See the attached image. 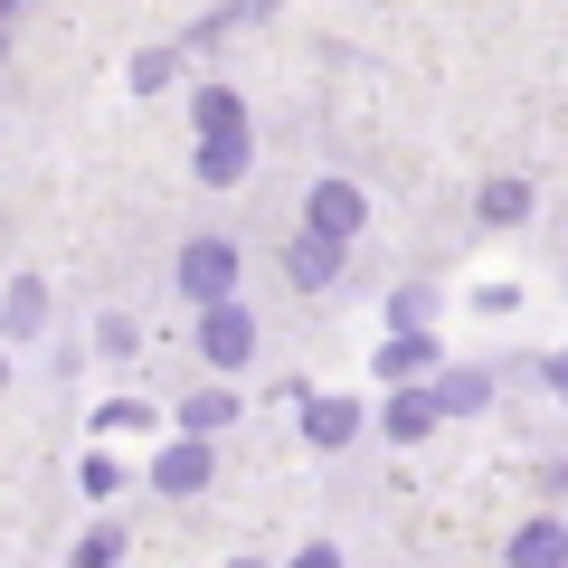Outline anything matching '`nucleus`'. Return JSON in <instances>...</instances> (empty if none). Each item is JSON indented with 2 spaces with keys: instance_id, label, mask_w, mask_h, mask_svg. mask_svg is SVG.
<instances>
[{
  "instance_id": "nucleus-1",
  "label": "nucleus",
  "mask_w": 568,
  "mask_h": 568,
  "mask_svg": "<svg viewBox=\"0 0 568 568\" xmlns=\"http://www.w3.org/2000/svg\"><path fill=\"white\" fill-rule=\"evenodd\" d=\"M200 351H209L219 369H237L246 351H256V323H246V313H237V304L219 294V304H209V323H200Z\"/></svg>"
},
{
  "instance_id": "nucleus-2",
  "label": "nucleus",
  "mask_w": 568,
  "mask_h": 568,
  "mask_svg": "<svg viewBox=\"0 0 568 568\" xmlns=\"http://www.w3.org/2000/svg\"><path fill=\"white\" fill-rule=\"evenodd\" d=\"M227 275H237V256H227L219 237H200V246L181 256V294H200V304H219V294H227Z\"/></svg>"
},
{
  "instance_id": "nucleus-3",
  "label": "nucleus",
  "mask_w": 568,
  "mask_h": 568,
  "mask_svg": "<svg viewBox=\"0 0 568 568\" xmlns=\"http://www.w3.org/2000/svg\"><path fill=\"white\" fill-rule=\"evenodd\" d=\"M237 171H246V123H209V142H200V181L227 190Z\"/></svg>"
},
{
  "instance_id": "nucleus-4",
  "label": "nucleus",
  "mask_w": 568,
  "mask_h": 568,
  "mask_svg": "<svg viewBox=\"0 0 568 568\" xmlns=\"http://www.w3.org/2000/svg\"><path fill=\"white\" fill-rule=\"evenodd\" d=\"M313 227H323V237H361V190L323 181V190H313Z\"/></svg>"
},
{
  "instance_id": "nucleus-5",
  "label": "nucleus",
  "mask_w": 568,
  "mask_h": 568,
  "mask_svg": "<svg viewBox=\"0 0 568 568\" xmlns=\"http://www.w3.org/2000/svg\"><path fill=\"white\" fill-rule=\"evenodd\" d=\"M342 246L351 237H323V227H313V237L284 256V275H294V284H332V275H342Z\"/></svg>"
},
{
  "instance_id": "nucleus-6",
  "label": "nucleus",
  "mask_w": 568,
  "mask_h": 568,
  "mask_svg": "<svg viewBox=\"0 0 568 568\" xmlns=\"http://www.w3.org/2000/svg\"><path fill=\"white\" fill-rule=\"evenodd\" d=\"M152 484H162V493H200L209 484V446H200V436H181V446L152 465Z\"/></svg>"
},
{
  "instance_id": "nucleus-7",
  "label": "nucleus",
  "mask_w": 568,
  "mask_h": 568,
  "mask_svg": "<svg viewBox=\"0 0 568 568\" xmlns=\"http://www.w3.org/2000/svg\"><path fill=\"white\" fill-rule=\"evenodd\" d=\"M304 436H313V446H351V436H361V407H351V398H313L304 407Z\"/></svg>"
},
{
  "instance_id": "nucleus-8",
  "label": "nucleus",
  "mask_w": 568,
  "mask_h": 568,
  "mask_svg": "<svg viewBox=\"0 0 568 568\" xmlns=\"http://www.w3.org/2000/svg\"><path fill=\"white\" fill-rule=\"evenodd\" d=\"M511 568H568V540H559V521H530L521 540H511Z\"/></svg>"
},
{
  "instance_id": "nucleus-9",
  "label": "nucleus",
  "mask_w": 568,
  "mask_h": 568,
  "mask_svg": "<svg viewBox=\"0 0 568 568\" xmlns=\"http://www.w3.org/2000/svg\"><path fill=\"white\" fill-rule=\"evenodd\" d=\"M39 323H48V294H39V284H10V304H0V332H10V342H29Z\"/></svg>"
},
{
  "instance_id": "nucleus-10",
  "label": "nucleus",
  "mask_w": 568,
  "mask_h": 568,
  "mask_svg": "<svg viewBox=\"0 0 568 568\" xmlns=\"http://www.w3.org/2000/svg\"><path fill=\"white\" fill-rule=\"evenodd\" d=\"M426 426H436V398H398L388 407V436H398V446H417Z\"/></svg>"
},
{
  "instance_id": "nucleus-11",
  "label": "nucleus",
  "mask_w": 568,
  "mask_h": 568,
  "mask_svg": "<svg viewBox=\"0 0 568 568\" xmlns=\"http://www.w3.org/2000/svg\"><path fill=\"white\" fill-rule=\"evenodd\" d=\"M493 398V379H474V369H455L446 388H436V407H484Z\"/></svg>"
},
{
  "instance_id": "nucleus-12",
  "label": "nucleus",
  "mask_w": 568,
  "mask_h": 568,
  "mask_svg": "<svg viewBox=\"0 0 568 568\" xmlns=\"http://www.w3.org/2000/svg\"><path fill=\"white\" fill-rule=\"evenodd\" d=\"M521 209H530L521 181H493V190H484V219H521Z\"/></svg>"
},
{
  "instance_id": "nucleus-13",
  "label": "nucleus",
  "mask_w": 568,
  "mask_h": 568,
  "mask_svg": "<svg viewBox=\"0 0 568 568\" xmlns=\"http://www.w3.org/2000/svg\"><path fill=\"white\" fill-rule=\"evenodd\" d=\"M227 407H237L227 388H209V398H190V436H209V426H227Z\"/></svg>"
},
{
  "instance_id": "nucleus-14",
  "label": "nucleus",
  "mask_w": 568,
  "mask_h": 568,
  "mask_svg": "<svg viewBox=\"0 0 568 568\" xmlns=\"http://www.w3.org/2000/svg\"><path fill=\"white\" fill-rule=\"evenodd\" d=\"M209 123H246V114H237V95H227V85H209V95H200V133H209Z\"/></svg>"
},
{
  "instance_id": "nucleus-15",
  "label": "nucleus",
  "mask_w": 568,
  "mask_h": 568,
  "mask_svg": "<svg viewBox=\"0 0 568 568\" xmlns=\"http://www.w3.org/2000/svg\"><path fill=\"white\" fill-rule=\"evenodd\" d=\"M379 369H388V379H407V369H426V332H417V342H388V361H379Z\"/></svg>"
},
{
  "instance_id": "nucleus-16",
  "label": "nucleus",
  "mask_w": 568,
  "mask_h": 568,
  "mask_svg": "<svg viewBox=\"0 0 568 568\" xmlns=\"http://www.w3.org/2000/svg\"><path fill=\"white\" fill-rule=\"evenodd\" d=\"M77 568H114V530H95V540L77 549Z\"/></svg>"
},
{
  "instance_id": "nucleus-17",
  "label": "nucleus",
  "mask_w": 568,
  "mask_h": 568,
  "mask_svg": "<svg viewBox=\"0 0 568 568\" xmlns=\"http://www.w3.org/2000/svg\"><path fill=\"white\" fill-rule=\"evenodd\" d=\"M294 568H342V559H332V549H304V559H294Z\"/></svg>"
},
{
  "instance_id": "nucleus-18",
  "label": "nucleus",
  "mask_w": 568,
  "mask_h": 568,
  "mask_svg": "<svg viewBox=\"0 0 568 568\" xmlns=\"http://www.w3.org/2000/svg\"><path fill=\"white\" fill-rule=\"evenodd\" d=\"M10 10H20V0H0V29H10Z\"/></svg>"
}]
</instances>
